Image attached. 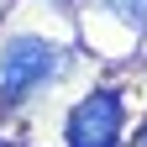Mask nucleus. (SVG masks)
Wrapping results in <instances>:
<instances>
[{"label":"nucleus","instance_id":"1","mask_svg":"<svg viewBox=\"0 0 147 147\" xmlns=\"http://www.w3.org/2000/svg\"><path fill=\"white\" fill-rule=\"evenodd\" d=\"M63 74V47L47 37H11L0 47V105H21L32 89Z\"/></svg>","mask_w":147,"mask_h":147},{"label":"nucleus","instance_id":"2","mask_svg":"<svg viewBox=\"0 0 147 147\" xmlns=\"http://www.w3.org/2000/svg\"><path fill=\"white\" fill-rule=\"evenodd\" d=\"M121 100L110 89H95L68 110V142L74 147H116L121 142Z\"/></svg>","mask_w":147,"mask_h":147},{"label":"nucleus","instance_id":"3","mask_svg":"<svg viewBox=\"0 0 147 147\" xmlns=\"http://www.w3.org/2000/svg\"><path fill=\"white\" fill-rule=\"evenodd\" d=\"M110 5H116L131 26H147V0H110Z\"/></svg>","mask_w":147,"mask_h":147}]
</instances>
